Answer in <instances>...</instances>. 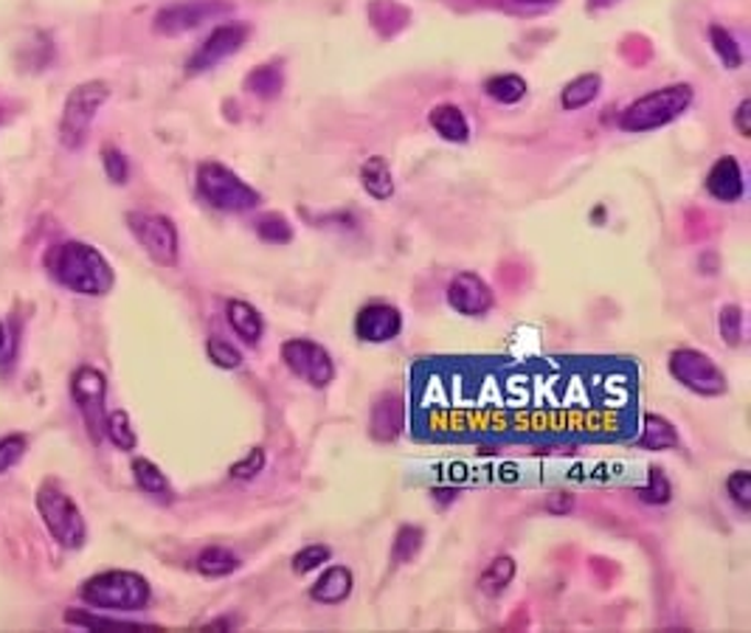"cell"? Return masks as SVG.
<instances>
[{"label":"cell","mask_w":751,"mask_h":633,"mask_svg":"<svg viewBox=\"0 0 751 633\" xmlns=\"http://www.w3.org/2000/svg\"><path fill=\"white\" fill-rule=\"evenodd\" d=\"M48 265L59 285L79 296H108L115 285L110 263L88 243H63Z\"/></svg>","instance_id":"obj_1"},{"label":"cell","mask_w":751,"mask_h":633,"mask_svg":"<svg viewBox=\"0 0 751 633\" xmlns=\"http://www.w3.org/2000/svg\"><path fill=\"white\" fill-rule=\"evenodd\" d=\"M79 597L96 611L133 614V611H144L150 606L153 589H150L147 577L135 575V571L110 569L88 577L79 589Z\"/></svg>","instance_id":"obj_2"},{"label":"cell","mask_w":751,"mask_h":633,"mask_svg":"<svg viewBox=\"0 0 751 633\" xmlns=\"http://www.w3.org/2000/svg\"><path fill=\"white\" fill-rule=\"evenodd\" d=\"M693 88L684 82L667 85V88L650 90L637 102H631L619 115V127L625 133H650V130L667 127L670 122L682 119L693 104Z\"/></svg>","instance_id":"obj_3"},{"label":"cell","mask_w":751,"mask_h":633,"mask_svg":"<svg viewBox=\"0 0 751 633\" xmlns=\"http://www.w3.org/2000/svg\"><path fill=\"white\" fill-rule=\"evenodd\" d=\"M198 192L211 209L225 211V214H242L262 203V195L254 186L245 184L234 169H229L220 160H203L198 167Z\"/></svg>","instance_id":"obj_4"},{"label":"cell","mask_w":751,"mask_h":633,"mask_svg":"<svg viewBox=\"0 0 751 633\" xmlns=\"http://www.w3.org/2000/svg\"><path fill=\"white\" fill-rule=\"evenodd\" d=\"M37 512L59 546H65V549H82L85 541H88V526H85L77 501L70 499L57 481H43L40 485Z\"/></svg>","instance_id":"obj_5"},{"label":"cell","mask_w":751,"mask_h":633,"mask_svg":"<svg viewBox=\"0 0 751 633\" xmlns=\"http://www.w3.org/2000/svg\"><path fill=\"white\" fill-rule=\"evenodd\" d=\"M110 99V85L102 79H90V82L77 85L65 99L63 119H59V141L68 149H79L88 138L90 127L96 122V113Z\"/></svg>","instance_id":"obj_6"},{"label":"cell","mask_w":751,"mask_h":633,"mask_svg":"<svg viewBox=\"0 0 751 633\" xmlns=\"http://www.w3.org/2000/svg\"><path fill=\"white\" fill-rule=\"evenodd\" d=\"M128 229L135 237V243L147 251V256L155 265L164 268H175L178 265V229L164 214H153V211H128Z\"/></svg>","instance_id":"obj_7"},{"label":"cell","mask_w":751,"mask_h":633,"mask_svg":"<svg viewBox=\"0 0 751 633\" xmlns=\"http://www.w3.org/2000/svg\"><path fill=\"white\" fill-rule=\"evenodd\" d=\"M670 375L682 386H687L689 391L700 397H720L726 395L729 384H726V375L715 366L713 358H707L704 352L698 349H675L670 355Z\"/></svg>","instance_id":"obj_8"},{"label":"cell","mask_w":751,"mask_h":633,"mask_svg":"<svg viewBox=\"0 0 751 633\" xmlns=\"http://www.w3.org/2000/svg\"><path fill=\"white\" fill-rule=\"evenodd\" d=\"M281 360L296 378L310 384L312 389H324L335 380V364L330 352L310 338H290L281 344Z\"/></svg>","instance_id":"obj_9"},{"label":"cell","mask_w":751,"mask_h":633,"mask_svg":"<svg viewBox=\"0 0 751 633\" xmlns=\"http://www.w3.org/2000/svg\"><path fill=\"white\" fill-rule=\"evenodd\" d=\"M70 397L74 403L79 406L85 417V425H88V434L96 442L102 440L104 434V397H108V378L96 366H79L70 378Z\"/></svg>","instance_id":"obj_10"},{"label":"cell","mask_w":751,"mask_h":633,"mask_svg":"<svg viewBox=\"0 0 751 633\" xmlns=\"http://www.w3.org/2000/svg\"><path fill=\"white\" fill-rule=\"evenodd\" d=\"M231 12V3L225 0H178L173 7L161 9L155 18V32L164 37H178V34L195 32L209 20L223 18Z\"/></svg>","instance_id":"obj_11"},{"label":"cell","mask_w":751,"mask_h":633,"mask_svg":"<svg viewBox=\"0 0 751 633\" xmlns=\"http://www.w3.org/2000/svg\"><path fill=\"white\" fill-rule=\"evenodd\" d=\"M251 40V26L249 23H223L217 26L209 37L203 40L198 52L191 54L189 63H186V74L189 77H198V74H206V70L217 68L220 63H225L229 57H234L240 52L242 45Z\"/></svg>","instance_id":"obj_12"},{"label":"cell","mask_w":751,"mask_h":633,"mask_svg":"<svg viewBox=\"0 0 751 633\" xmlns=\"http://www.w3.org/2000/svg\"><path fill=\"white\" fill-rule=\"evenodd\" d=\"M448 304L456 310L459 315H471V319H482L493 310V290L490 285L473 270L453 276L448 285Z\"/></svg>","instance_id":"obj_13"},{"label":"cell","mask_w":751,"mask_h":633,"mask_svg":"<svg viewBox=\"0 0 751 633\" xmlns=\"http://www.w3.org/2000/svg\"><path fill=\"white\" fill-rule=\"evenodd\" d=\"M400 333H402L400 310L386 304V301L366 304V308L355 315V335L361 341H366V344H386V341H395Z\"/></svg>","instance_id":"obj_14"},{"label":"cell","mask_w":751,"mask_h":633,"mask_svg":"<svg viewBox=\"0 0 751 633\" xmlns=\"http://www.w3.org/2000/svg\"><path fill=\"white\" fill-rule=\"evenodd\" d=\"M707 192L720 203H738L746 195L743 169H740L738 158L732 155H720L713 164L707 175Z\"/></svg>","instance_id":"obj_15"},{"label":"cell","mask_w":751,"mask_h":633,"mask_svg":"<svg viewBox=\"0 0 751 633\" xmlns=\"http://www.w3.org/2000/svg\"><path fill=\"white\" fill-rule=\"evenodd\" d=\"M352 586H355L352 571L346 566H332L310 589V600L321 602V606H341L352 595Z\"/></svg>","instance_id":"obj_16"},{"label":"cell","mask_w":751,"mask_h":633,"mask_svg":"<svg viewBox=\"0 0 751 633\" xmlns=\"http://www.w3.org/2000/svg\"><path fill=\"white\" fill-rule=\"evenodd\" d=\"M225 315H229V324L236 333V338H242L249 346L259 344L262 333H265V321H262L259 310L254 304L242 299H231L225 304Z\"/></svg>","instance_id":"obj_17"},{"label":"cell","mask_w":751,"mask_h":633,"mask_svg":"<svg viewBox=\"0 0 751 633\" xmlns=\"http://www.w3.org/2000/svg\"><path fill=\"white\" fill-rule=\"evenodd\" d=\"M428 122H431V127L437 130L442 138L451 141V144H465V141L471 138V124H467L465 113H462V108H456V104L445 102L431 108Z\"/></svg>","instance_id":"obj_18"},{"label":"cell","mask_w":751,"mask_h":633,"mask_svg":"<svg viewBox=\"0 0 751 633\" xmlns=\"http://www.w3.org/2000/svg\"><path fill=\"white\" fill-rule=\"evenodd\" d=\"M361 186L375 200H389L395 195V175H391L389 160L383 155H372L361 167Z\"/></svg>","instance_id":"obj_19"},{"label":"cell","mask_w":751,"mask_h":633,"mask_svg":"<svg viewBox=\"0 0 751 633\" xmlns=\"http://www.w3.org/2000/svg\"><path fill=\"white\" fill-rule=\"evenodd\" d=\"M402 429V403L395 395H383L372 411V434L375 440L389 442L400 434Z\"/></svg>","instance_id":"obj_20"},{"label":"cell","mask_w":751,"mask_h":633,"mask_svg":"<svg viewBox=\"0 0 751 633\" xmlns=\"http://www.w3.org/2000/svg\"><path fill=\"white\" fill-rule=\"evenodd\" d=\"M281 88H285V70H281V63L259 65V68H254L249 77H245V90H249L251 97L265 99V102L279 97Z\"/></svg>","instance_id":"obj_21"},{"label":"cell","mask_w":751,"mask_h":633,"mask_svg":"<svg viewBox=\"0 0 751 633\" xmlns=\"http://www.w3.org/2000/svg\"><path fill=\"white\" fill-rule=\"evenodd\" d=\"M639 445L644 451H670L678 448V431L673 429V422L664 420L659 414H644V429L639 436Z\"/></svg>","instance_id":"obj_22"},{"label":"cell","mask_w":751,"mask_h":633,"mask_svg":"<svg viewBox=\"0 0 751 633\" xmlns=\"http://www.w3.org/2000/svg\"><path fill=\"white\" fill-rule=\"evenodd\" d=\"M599 90H603V77L599 74H583V77L572 79L561 93L563 110H572L574 113V110L588 108L599 97Z\"/></svg>","instance_id":"obj_23"},{"label":"cell","mask_w":751,"mask_h":633,"mask_svg":"<svg viewBox=\"0 0 751 633\" xmlns=\"http://www.w3.org/2000/svg\"><path fill=\"white\" fill-rule=\"evenodd\" d=\"M195 569L203 577H225L240 569V557L225 546H206L195 560Z\"/></svg>","instance_id":"obj_24"},{"label":"cell","mask_w":751,"mask_h":633,"mask_svg":"<svg viewBox=\"0 0 751 633\" xmlns=\"http://www.w3.org/2000/svg\"><path fill=\"white\" fill-rule=\"evenodd\" d=\"M512 580H516V560L501 555L487 566V571H484L482 580H478V589L487 597H501Z\"/></svg>","instance_id":"obj_25"},{"label":"cell","mask_w":751,"mask_h":633,"mask_svg":"<svg viewBox=\"0 0 751 633\" xmlns=\"http://www.w3.org/2000/svg\"><path fill=\"white\" fill-rule=\"evenodd\" d=\"M133 476H135V485H139L144 492H150V496H161V499H169V496H173L169 479H166V474L158 465H155V462L144 459V456L133 459Z\"/></svg>","instance_id":"obj_26"},{"label":"cell","mask_w":751,"mask_h":633,"mask_svg":"<svg viewBox=\"0 0 751 633\" xmlns=\"http://www.w3.org/2000/svg\"><path fill=\"white\" fill-rule=\"evenodd\" d=\"M527 79L518 74H496L484 82V93L501 104H518L527 97Z\"/></svg>","instance_id":"obj_27"},{"label":"cell","mask_w":751,"mask_h":633,"mask_svg":"<svg viewBox=\"0 0 751 633\" xmlns=\"http://www.w3.org/2000/svg\"><path fill=\"white\" fill-rule=\"evenodd\" d=\"M104 434L110 436V442L119 451H135V445H139L133 422H130V414L124 409H115L104 417Z\"/></svg>","instance_id":"obj_28"},{"label":"cell","mask_w":751,"mask_h":633,"mask_svg":"<svg viewBox=\"0 0 751 633\" xmlns=\"http://www.w3.org/2000/svg\"><path fill=\"white\" fill-rule=\"evenodd\" d=\"M256 234H259V240H265V243L270 245L294 243V225H290V220H287L285 214H279V211L262 214V218L256 220Z\"/></svg>","instance_id":"obj_29"},{"label":"cell","mask_w":751,"mask_h":633,"mask_svg":"<svg viewBox=\"0 0 751 633\" xmlns=\"http://www.w3.org/2000/svg\"><path fill=\"white\" fill-rule=\"evenodd\" d=\"M709 40H713V48H715V54H718L720 63H724V68L738 70L740 65H743V52H740L738 40L726 32L724 26L709 29Z\"/></svg>","instance_id":"obj_30"},{"label":"cell","mask_w":751,"mask_h":633,"mask_svg":"<svg viewBox=\"0 0 751 633\" xmlns=\"http://www.w3.org/2000/svg\"><path fill=\"white\" fill-rule=\"evenodd\" d=\"M422 541H426V532L422 526H400L395 537V560L397 563H411L422 549Z\"/></svg>","instance_id":"obj_31"},{"label":"cell","mask_w":751,"mask_h":633,"mask_svg":"<svg viewBox=\"0 0 751 633\" xmlns=\"http://www.w3.org/2000/svg\"><path fill=\"white\" fill-rule=\"evenodd\" d=\"M718 330H720V338H724L729 346L743 344V310H740L738 304H726V308L720 310Z\"/></svg>","instance_id":"obj_32"},{"label":"cell","mask_w":751,"mask_h":633,"mask_svg":"<svg viewBox=\"0 0 751 633\" xmlns=\"http://www.w3.org/2000/svg\"><path fill=\"white\" fill-rule=\"evenodd\" d=\"M206 352H209V360L220 369H240L242 355L234 344H229L225 338H209L206 341Z\"/></svg>","instance_id":"obj_33"},{"label":"cell","mask_w":751,"mask_h":633,"mask_svg":"<svg viewBox=\"0 0 751 633\" xmlns=\"http://www.w3.org/2000/svg\"><path fill=\"white\" fill-rule=\"evenodd\" d=\"M330 557H332L330 546H324V544L305 546V549L294 555V571L296 575H310V571H316L319 566H324Z\"/></svg>","instance_id":"obj_34"},{"label":"cell","mask_w":751,"mask_h":633,"mask_svg":"<svg viewBox=\"0 0 751 633\" xmlns=\"http://www.w3.org/2000/svg\"><path fill=\"white\" fill-rule=\"evenodd\" d=\"M670 496H673V487H670L667 476L659 470V467H650V481L644 490H639V499L644 504H667Z\"/></svg>","instance_id":"obj_35"},{"label":"cell","mask_w":751,"mask_h":633,"mask_svg":"<svg viewBox=\"0 0 751 633\" xmlns=\"http://www.w3.org/2000/svg\"><path fill=\"white\" fill-rule=\"evenodd\" d=\"M26 448H29V440L23 434L3 436V440H0V474L12 470V467L23 459Z\"/></svg>","instance_id":"obj_36"},{"label":"cell","mask_w":751,"mask_h":633,"mask_svg":"<svg viewBox=\"0 0 751 633\" xmlns=\"http://www.w3.org/2000/svg\"><path fill=\"white\" fill-rule=\"evenodd\" d=\"M65 620L74 622V625L90 628V631H147L144 625H133V622L104 620V617H90V614H65Z\"/></svg>","instance_id":"obj_37"},{"label":"cell","mask_w":751,"mask_h":633,"mask_svg":"<svg viewBox=\"0 0 751 633\" xmlns=\"http://www.w3.org/2000/svg\"><path fill=\"white\" fill-rule=\"evenodd\" d=\"M265 462H268L265 451L254 448L249 456H245V459L236 462V465H231V479H240V481L256 479V476L265 470Z\"/></svg>","instance_id":"obj_38"},{"label":"cell","mask_w":751,"mask_h":633,"mask_svg":"<svg viewBox=\"0 0 751 633\" xmlns=\"http://www.w3.org/2000/svg\"><path fill=\"white\" fill-rule=\"evenodd\" d=\"M726 490H729V496H732V501L740 507V510H749L751 507V474L749 470H738V474L729 476V479H726Z\"/></svg>","instance_id":"obj_39"},{"label":"cell","mask_w":751,"mask_h":633,"mask_svg":"<svg viewBox=\"0 0 751 633\" xmlns=\"http://www.w3.org/2000/svg\"><path fill=\"white\" fill-rule=\"evenodd\" d=\"M102 164H104V173H108V178L113 180V184H128V178H130L128 158H124L119 149L104 147L102 149Z\"/></svg>","instance_id":"obj_40"},{"label":"cell","mask_w":751,"mask_h":633,"mask_svg":"<svg viewBox=\"0 0 751 633\" xmlns=\"http://www.w3.org/2000/svg\"><path fill=\"white\" fill-rule=\"evenodd\" d=\"M735 127H738V133L743 135V138H749L751 135V102L749 99H743V102L738 104V110H735Z\"/></svg>","instance_id":"obj_41"},{"label":"cell","mask_w":751,"mask_h":633,"mask_svg":"<svg viewBox=\"0 0 751 633\" xmlns=\"http://www.w3.org/2000/svg\"><path fill=\"white\" fill-rule=\"evenodd\" d=\"M549 510L552 512H566L572 510V496H566V492H557V501H549Z\"/></svg>","instance_id":"obj_42"},{"label":"cell","mask_w":751,"mask_h":633,"mask_svg":"<svg viewBox=\"0 0 751 633\" xmlns=\"http://www.w3.org/2000/svg\"><path fill=\"white\" fill-rule=\"evenodd\" d=\"M3 346H7V326L0 321V352H3Z\"/></svg>","instance_id":"obj_43"},{"label":"cell","mask_w":751,"mask_h":633,"mask_svg":"<svg viewBox=\"0 0 751 633\" xmlns=\"http://www.w3.org/2000/svg\"><path fill=\"white\" fill-rule=\"evenodd\" d=\"M518 3H529V7H543V3H552V0H518Z\"/></svg>","instance_id":"obj_44"}]
</instances>
